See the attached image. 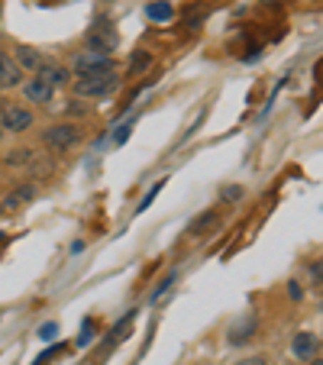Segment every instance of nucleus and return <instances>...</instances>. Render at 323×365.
<instances>
[{
	"label": "nucleus",
	"mask_w": 323,
	"mask_h": 365,
	"mask_svg": "<svg viewBox=\"0 0 323 365\" xmlns=\"http://www.w3.org/2000/svg\"><path fill=\"white\" fill-rule=\"evenodd\" d=\"M113 88H117V71L113 68H101V71H91V75H78V81H75V94L88 97V101L107 97Z\"/></svg>",
	"instance_id": "1"
},
{
	"label": "nucleus",
	"mask_w": 323,
	"mask_h": 365,
	"mask_svg": "<svg viewBox=\"0 0 323 365\" xmlns=\"http://www.w3.org/2000/svg\"><path fill=\"white\" fill-rule=\"evenodd\" d=\"M42 143H46V149L56 152V155H65L68 149H75L81 143V130L75 123H56L42 133Z\"/></svg>",
	"instance_id": "2"
},
{
	"label": "nucleus",
	"mask_w": 323,
	"mask_h": 365,
	"mask_svg": "<svg viewBox=\"0 0 323 365\" xmlns=\"http://www.w3.org/2000/svg\"><path fill=\"white\" fill-rule=\"evenodd\" d=\"M0 126H4V133H23L33 126V113L26 107H16V103H0Z\"/></svg>",
	"instance_id": "3"
},
{
	"label": "nucleus",
	"mask_w": 323,
	"mask_h": 365,
	"mask_svg": "<svg viewBox=\"0 0 323 365\" xmlns=\"http://www.w3.org/2000/svg\"><path fill=\"white\" fill-rule=\"evenodd\" d=\"M101 68H113L111 56L107 52H97V48H91V52H78L75 56V68L78 75H91V71H101Z\"/></svg>",
	"instance_id": "4"
},
{
	"label": "nucleus",
	"mask_w": 323,
	"mask_h": 365,
	"mask_svg": "<svg viewBox=\"0 0 323 365\" xmlns=\"http://www.w3.org/2000/svg\"><path fill=\"white\" fill-rule=\"evenodd\" d=\"M23 91H26V101L29 103H39V107H42V103H48V101H52V94H56V88H52V84H48L42 75L29 78V81L23 84Z\"/></svg>",
	"instance_id": "5"
},
{
	"label": "nucleus",
	"mask_w": 323,
	"mask_h": 365,
	"mask_svg": "<svg viewBox=\"0 0 323 365\" xmlns=\"http://www.w3.org/2000/svg\"><path fill=\"white\" fill-rule=\"evenodd\" d=\"M16 84H23V68L14 62V56L0 52V91H10Z\"/></svg>",
	"instance_id": "6"
},
{
	"label": "nucleus",
	"mask_w": 323,
	"mask_h": 365,
	"mask_svg": "<svg viewBox=\"0 0 323 365\" xmlns=\"http://www.w3.org/2000/svg\"><path fill=\"white\" fill-rule=\"evenodd\" d=\"M36 75H42L48 84H52V88H65V84H71V78H75V75H71V68L56 65V62H42Z\"/></svg>",
	"instance_id": "7"
},
{
	"label": "nucleus",
	"mask_w": 323,
	"mask_h": 365,
	"mask_svg": "<svg viewBox=\"0 0 323 365\" xmlns=\"http://www.w3.org/2000/svg\"><path fill=\"white\" fill-rule=\"evenodd\" d=\"M14 56H16L14 62L20 65L23 71H39V65L46 62V58H42V52H39V48H33V46H16Z\"/></svg>",
	"instance_id": "8"
},
{
	"label": "nucleus",
	"mask_w": 323,
	"mask_h": 365,
	"mask_svg": "<svg viewBox=\"0 0 323 365\" xmlns=\"http://www.w3.org/2000/svg\"><path fill=\"white\" fill-rule=\"evenodd\" d=\"M317 346H320V339L310 336V333H301V336H294V343H291V352H294L297 359H314Z\"/></svg>",
	"instance_id": "9"
},
{
	"label": "nucleus",
	"mask_w": 323,
	"mask_h": 365,
	"mask_svg": "<svg viewBox=\"0 0 323 365\" xmlns=\"http://www.w3.org/2000/svg\"><path fill=\"white\" fill-rule=\"evenodd\" d=\"M145 14H149L152 20L165 23V20H172V16H175V7L168 4V0H155V4H149V7H145Z\"/></svg>",
	"instance_id": "10"
},
{
	"label": "nucleus",
	"mask_w": 323,
	"mask_h": 365,
	"mask_svg": "<svg viewBox=\"0 0 323 365\" xmlns=\"http://www.w3.org/2000/svg\"><path fill=\"white\" fill-rule=\"evenodd\" d=\"M252 330H255V317L240 320V327L230 333V343H242V333H246V339H249V336H252Z\"/></svg>",
	"instance_id": "11"
},
{
	"label": "nucleus",
	"mask_w": 323,
	"mask_h": 365,
	"mask_svg": "<svg viewBox=\"0 0 323 365\" xmlns=\"http://www.w3.org/2000/svg\"><path fill=\"white\" fill-rule=\"evenodd\" d=\"M217 220H220V214H217V210H210V214H204L198 223H194V227H191V233H194V236H200L207 227H213V223H217Z\"/></svg>",
	"instance_id": "12"
},
{
	"label": "nucleus",
	"mask_w": 323,
	"mask_h": 365,
	"mask_svg": "<svg viewBox=\"0 0 323 365\" xmlns=\"http://www.w3.org/2000/svg\"><path fill=\"white\" fill-rule=\"evenodd\" d=\"M29 155H33L29 149H16V152H10V155H7L4 162H7L10 168H20V165H26V162H29Z\"/></svg>",
	"instance_id": "13"
},
{
	"label": "nucleus",
	"mask_w": 323,
	"mask_h": 365,
	"mask_svg": "<svg viewBox=\"0 0 323 365\" xmlns=\"http://www.w3.org/2000/svg\"><path fill=\"white\" fill-rule=\"evenodd\" d=\"M149 52H136V58H133V65H130V75H139L143 68H149Z\"/></svg>",
	"instance_id": "14"
},
{
	"label": "nucleus",
	"mask_w": 323,
	"mask_h": 365,
	"mask_svg": "<svg viewBox=\"0 0 323 365\" xmlns=\"http://www.w3.org/2000/svg\"><path fill=\"white\" fill-rule=\"evenodd\" d=\"M242 197V187H223V200H240Z\"/></svg>",
	"instance_id": "15"
},
{
	"label": "nucleus",
	"mask_w": 323,
	"mask_h": 365,
	"mask_svg": "<svg viewBox=\"0 0 323 365\" xmlns=\"http://www.w3.org/2000/svg\"><path fill=\"white\" fill-rule=\"evenodd\" d=\"M310 275H314V282H317V284L323 282V259H320V262H314V265H310Z\"/></svg>",
	"instance_id": "16"
},
{
	"label": "nucleus",
	"mask_w": 323,
	"mask_h": 365,
	"mask_svg": "<svg viewBox=\"0 0 323 365\" xmlns=\"http://www.w3.org/2000/svg\"><path fill=\"white\" fill-rule=\"evenodd\" d=\"M236 365H268V359L265 356H249V359H242V362H236Z\"/></svg>",
	"instance_id": "17"
},
{
	"label": "nucleus",
	"mask_w": 323,
	"mask_h": 365,
	"mask_svg": "<svg viewBox=\"0 0 323 365\" xmlns=\"http://www.w3.org/2000/svg\"><path fill=\"white\" fill-rule=\"evenodd\" d=\"M42 336H56V324H46V327H42Z\"/></svg>",
	"instance_id": "18"
},
{
	"label": "nucleus",
	"mask_w": 323,
	"mask_h": 365,
	"mask_svg": "<svg viewBox=\"0 0 323 365\" xmlns=\"http://www.w3.org/2000/svg\"><path fill=\"white\" fill-rule=\"evenodd\" d=\"M4 240H7V233H0V242H4Z\"/></svg>",
	"instance_id": "19"
},
{
	"label": "nucleus",
	"mask_w": 323,
	"mask_h": 365,
	"mask_svg": "<svg viewBox=\"0 0 323 365\" xmlns=\"http://www.w3.org/2000/svg\"><path fill=\"white\" fill-rule=\"evenodd\" d=\"M0 139H4V126H0Z\"/></svg>",
	"instance_id": "20"
}]
</instances>
